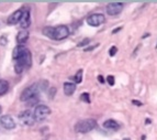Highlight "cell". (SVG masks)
<instances>
[{
  "instance_id": "1",
  "label": "cell",
  "mask_w": 157,
  "mask_h": 140,
  "mask_svg": "<svg viewBox=\"0 0 157 140\" xmlns=\"http://www.w3.org/2000/svg\"><path fill=\"white\" fill-rule=\"evenodd\" d=\"M32 65V55L31 52L29 49H26L24 51L21 53L18 59L15 60V65H14V69H15V73L18 74H21L23 72V70L30 69Z\"/></svg>"
},
{
  "instance_id": "2",
  "label": "cell",
  "mask_w": 157,
  "mask_h": 140,
  "mask_svg": "<svg viewBox=\"0 0 157 140\" xmlns=\"http://www.w3.org/2000/svg\"><path fill=\"white\" fill-rule=\"evenodd\" d=\"M39 93H40V84H32L22 92L20 99L22 102H28L30 105H33L39 100Z\"/></svg>"
},
{
  "instance_id": "3",
  "label": "cell",
  "mask_w": 157,
  "mask_h": 140,
  "mask_svg": "<svg viewBox=\"0 0 157 140\" xmlns=\"http://www.w3.org/2000/svg\"><path fill=\"white\" fill-rule=\"evenodd\" d=\"M96 127H97V120L92 119V118H88V119L78 121L75 125V131L80 132V134H87V132L91 131Z\"/></svg>"
},
{
  "instance_id": "4",
  "label": "cell",
  "mask_w": 157,
  "mask_h": 140,
  "mask_svg": "<svg viewBox=\"0 0 157 140\" xmlns=\"http://www.w3.org/2000/svg\"><path fill=\"white\" fill-rule=\"evenodd\" d=\"M33 114H34L35 120H37V121H42V120H44L49 114H51V109L45 105H39L35 107V110Z\"/></svg>"
},
{
  "instance_id": "5",
  "label": "cell",
  "mask_w": 157,
  "mask_h": 140,
  "mask_svg": "<svg viewBox=\"0 0 157 140\" xmlns=\"http://www.w3.org/2000/svg\"><path fill=\"white\" fill-rule=\"evenodd\" d=\"M69 35V29L66 26H58L54 28V33H53V39L54 40H64Z\"/></svg>"
},
{
  "instance_id": "6",
  "label": "cell",
  "mask_w": 157,
  "mask_h": 140,
  "mask_svg": "<svg viewBox=\"0 0 157 140\" xmlns=\"http://www.w3.org/2000/svg\"><path fill=\"white\" fill-rule=\"evenodd\" d=\"M106 21V17L102 13H94L87 18V23L91 27H99Z\"/></svg>"
},
{
  "instance_id": "7",
  "label": "cell",
  "mask_w": 157,
  "mask_h": 140,
  "mask_svg": "<svg viewBox=\"0 0 157 140\" xmlns=\"http://www.w3.org/2000/svg\"><path fill=\"white\" fill-rule=\"evenodd\" d=\"M19 119L21 120V123L26 126H32L35 123V117L34 114L30 110H24L19 115Z\"/></svg>"
},
{
  "instance_id": "8",
  "label": "cell",
  "mask_w": 157,
  "mask_h": 140,
  "mask_svg": "<svg viewBox=\"0 0 157 140\" xmlns=\"http://www.w3.org/2000/svg\"><path fill=\"white\" fill-rule=\"evenodd\" d=\"M123 3L121 2H110L107 6V13L109 16H118L123 11Z\"/></svg>"
},
{
  "instance_id": "9",
  "label": "cell",
  "mask_w": 157,
  "mask_h": 140,
  "mask_svg": "<svg viewBox=\"0 0 157 140\" xmlns=\"http://www.w3.org/2000/svg\"><path fill=\"white\" fill-rule=\"evenodd\" d=\"M0 124L7 130H11V129L15 128V121L9 115H5V116H2V117L0 118Z\"/></svg>"
},
{
  "instance_id": "10",
  "label": "cell",
  "mask_w": 157,
  "mask_h": 140,
  "mask_svg": "<svg viewBox=\"0 0 157 140\" xmlns=\"http://www.w3.org/2000/svg\"><path fill=\"white\" fill-rule=\"evenodd\" d=\"M22 16H23V10L19 9L17 11H14L13 13L8 18V23L9 24H17L18 22H20Z\"/></svg>"
},
{
  "instance_id": "11",
  "label": "cell",
  "mask_w": 157,
  "mask_h": 140,
  "mask_svg": "<svg viewBox=\"0 0 157 140\" xmlns=\"http://www.w3.org/2000/svg\"><path fill=\"white\" fill-rule=\"evenodd\" d=\"M63 89L64 94L67 95V96H71L75 93V91H76V84L70 83V82H66L63 85Z\"/></svg>"
},
{
  "instance_id": "12",
  "label": "cell",
  "mask_w": 157,
  "mask_h": 140,
  "mask_svg": "<svg viewBox=\"0 0 157 140\" xmlns=\"http://www.w3.org/2000/svg\"><path fill=\"white\" fill-rule=\"evenodd\" d=\"M103 127L106 129H111V130H119V129L121 128L120 124L118 123V121H115L114 119H108L106 120L104 123H103Z\"/></svg>"
},
{
  "instance_id": "13",
  "label": "cell",
  "mask_w": 157,
  "mask_h": 140,
  "mask_svg": "<svg viewBox=\"0 0 157 140\" xmlns=\"http://www.w3.org/2000/svg\"><path fill=\"white\" fill-rule=\"evenodd\" d=\"M20 24L23 29L30 27V24H31V18H30V11H29V10L23 11V16L20 20Z\"/></svg>"
},
{
  "instance_id": "14",
  "label": "cell",
  "mask_w": 157,
  "mask_h": 140,
  "mask_svg": "<svg viewBox=\"0 0 157 140\" xmlns=\"http://www.w3.org/2000/svg\"><path fill=\"white\" fill-rule=\"evenodd\" d=\"M29 39V32L26 30H21L17 35V42L19 45H22L23 43H26Z\"/></svg>"
},
{
  "instance_id": "15",
  "label": "cell",
  "mask_w": 157,
  "mask_h": 140,
  "mask_svg": "<svg viewBox=\"0 0 157 140\" xmlns=\"http://www.w3.org/2000/svg\"><path fill=\"white\" fill-rule=\"evenodd\" d=\"M9 91V83L6 80H0V96L7 94Z\"/></svg>"
},
{
  "instance_id": "16",
  "label": "cell",
  "mask_w": 157,
  "mask_h": 140,
  "mask_svg": "<svg viewBox=\"0 0 157 140\" xmlns=\"http://www.w3.org/2000/svg\"><path fill=\"white\" fill-rule=\"evenodd\" d=\"M26 46H23V45H18V46H15L14 48V50H13V52H12V57H13L14 60H17L18 59V56L22 53L24 50H26Z\"/></svg>"
},
{
  "instance_id": "17",
  "label": "cell",
  "mask_w": 157,
  "mask_h": 140,
  "mask_svg": "<svg viewBox=\"0 0 157 140\" xmlns=\"http://www.w3.org/2000/svg\"><path fill=\"white\" fill-rule=\"evenodd\" d=\"M83 74H84V71L83 70H79V71L76 73V75H75L74 77H71V78L74 80V82L76 84H80L83 82Z\"/></svg>"
},
{
  "instance_id": "18",
  "label": "cell",
  "mask_w": 157,
  "mask_h": 140,
  "mask_svg": "<svg viewBox=\"0 0 157 140\" xmlns=\"http://www.w3.org/2000/svg\"><path fill=\"white\" fill-rule=\"evenodd\" d=\"M43 33L49 37V39H53V33H54V28L53 27H46V28L43 29Z\"/></svg>"
},
{
  "instance_id": "19",
  "label": "cell",
  "mask_w": 157,
  "mask_h": 140,
  "mask_svg": "<svg viewBox=\"0 0 157 140\" xmlns=\"http://www.w3.org/2000/svg\"><path fill=\"white\" fill-rule=\"evenodd\" d=\"M80 100H83L84 103H87V104L90 103V97H89L88 93H83V94L80 95Z\"/></svg>"
},
{
  "instance_id": "20",
  "label": "cell",
  "mask_w": 157,
  "mask_h": 140,
  "mask_svg": "<svg viewBox=\"0 0 157 140\" xmlns=\"http://www.w3.org/2000/svg\"><path fill=\"white\" fill-rule=\"evenodd\" d=\"M106 81L108 82V84L110 86H113L114 84H115V80H114V76H112V75H108V76L106 77Z\"/></svg>"
},
{
  "instance_id": "21",
  "label": "cell",
  "mask_w": 157,
  "mask_h": 140,
  "mask_svg": "<svg viewBox=\"0 0 157 140\" xmlns=\"http://www.w3.org/2000/svg\"><path fill=\"white\" fill-rule=\"evenodd\" d=\"M117 52H118V48L115 45H113L109 50V55H110V56H114V55L117 54Z\"/></svg>"
},
{
  "instance_id": "22",
  "label": "cell",
  "mask_w": 157,
  "mask_h": 140,
  "mask_svg": "<svg viewBox=\"0 0 157 140\" xmlns=\"http://www.w3.org/2000/svg\"><path fill=\"white\" fill-rule=\"evenodd\" d=\"M89 42H90V39H84L83 41L80 43H78V46H84V45H87V44H89Z\"/></svg>"
},
{
  "instance_id": "23",
  "label": "cell",
  "mask_w": 157,
  "mask_h": 140,
  "mask_svg": "<svg viewBox=\"0 0 157 140\" xmlns=\"http://www.w3.org/2000/svg\"><path fill=\"white\" fill-rule=\"evenodd\" d=\"M99 45V44H94V45H91V46H87V48H86L85 49V52H90V51H92V50H94L96 49V48H97V46Z\"/></svg>"
},
{
  "instance_id": "24",
  "label": "cell",
  "mask_w": 157,
  "mask_h": 140,
  "mask_svg": "<svg viewBox=\"0 0 157 140\" xmlns=\"http://www.w3.org/2000/svg\"><path fill=\"white\" fill-rule=\"evenodd\" d=\"M132 104L135 106H137V107H141V106H143V103L142 102H140V100L137 99H132Z\"/></svg>"
},
{
  "instance_id": "25",
  "label": "cell",
  "mask_w": 157,
  "mask_h": 140,
  "mask_svg": "<svg viewBox=\"0 0 157 140\" xmlns=\"http://www.w3.org/2000/svg\"><path fill=\"white\" fill-rule=\"evenodd\" d=\"M98 81H99V83L101 84L106 83V80H104V77H103L102 75H99V76H98Z\"/></svg>"
},
{
  "instance_id": "26",
  "label": "cell",
  "mask_w": 157,
  "mask_h": 140,
  "mask_svg": "<svg viewBox=\"0 0 157 140\" xmlns=\"http://www.w3.org/2000/svg\"><path fill=\"white\" fill-rule=\"evenodd\" d=\"M122 27H119V28H117V29H114V30H112V34H115V33H118L119 31H121L122 30Z\"/></svg>"
},
{
  "instance_id": "27",
  "label": "cell",
  "mask_w": 157,
  "mask_h": 140,
  "mask_svg": "<svg viewBox=\"0 0 157 140\" xmlns=\"http://www.w3.org/2000/svg\"><path fill=\"white\" fill-rule=\"evenodd\" d=\"M0 42H1V44H2V45H6V43H7L6 38H5V37L1 38V39H0Z\"/></svg>"
},
{
  "instance_id": "28",
  "label": "cell",
  "mask_w": 157,
  "mask_h": 140,
  "mask_svg": "<svg viewBox=\"0 0 157 140\" xmlns=\"http://www.w3.org/2000/svg\"><path fill=\"white\" fill-rule=\"evenodd\" d=\"M149 35H151V33H145V34L142 37V39H146V38H148Z\"/></svg>"
},
{
  "instance_id": "29",
  "label": "cell",
  "mask_w": 157,
  "mask_h": 140,
  "mask_svg": "<svg viewBox=\"0 0 157 140\" xmlns=\"http://www.w3.org/2000/svg\"><path fill=\"white\" fill-rule=\"evenodd\" d=\"M145 121H146V123H145L146 125H148V124H151V123H152V120H151V119H146Z\"/></svg>"
},
{
  "instance_id": "30",
  "label": "cell",
  "mask_w": 157,
  "mask_h": 140,
  "mask_svg": "<svg viewBox=\"0 0 157 140\" xmlns=\"http://www.w3.org/2000/svg\"><path fill=\"white\" fill-rule=\"evenodd\" d=\"M146 139V136H142V140H145Z\"/></svg>"
},
{
  "instance_id": "31",
  "label": "cell",
  "mask_w": 157,
  "mask_h": 140,
  "mask_svg": "<svg viewBox=\"0 0 157 140\" xmlns=\"http://www.w3.org/2000/svg\"><path fill=\"white\" fill-rule=\"evenodd\" d=\"M122 140H131V139H130V138H123Z\"/></svg>"
},
{
  "instance_id": "32",
  "label": "cell",
  "mask_w": 157,
  "mask_h": 140,
  "mask_svg": "<svg viewBox=\"0 0 157 140\" xmlns=\"http://www.w3.org/2000/svg\"><path fill=\"white\" fill-rule=\"evenodd\" d=\"M1 112H2V108H1V106H0V114H1Z\"/></svg>"
},
{
  "instance_id": "33",
  "label": "cell",
  "mask_w": 157,
  "mask_h": 140,
  "mask_svg": "<svg viewBox=\"0 0 157 140\" xmlns=\"http://www.w3.org/2000/svg\"><path fill=\"white\" fill-rule=\"evenodd\" d=\"M155 49H157V43H156V46H155Z\"/></svg>"
}]
</instances>
